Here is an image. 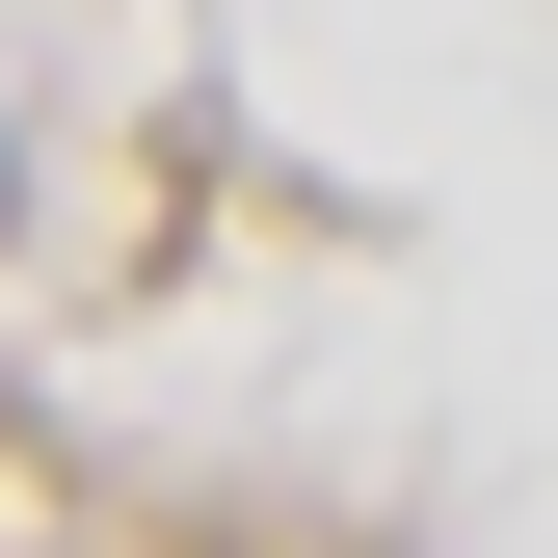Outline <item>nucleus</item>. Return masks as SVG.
<instances>
[]
</instances>
